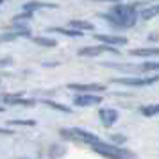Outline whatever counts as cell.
<instances>
[{
  "mask_svg": "<svg viewBox=\"0 0 159 159\" xmlns=\"http://www.w3.org/2000/svg\"><path fill=\"white\" fill-rule=\"evenodd\" d=\"M130 54L136 57H152V56H159V48H134Z\"/></svg>",
  "mask_w": 159,
  "mask_h": 159,
  "instance_id": "7c38bea8",
  "label": "cell"
},
{
  "mask_svg": "<svg viewBox=\"0 0 159 159\" xmlns=\"http://www.w3.org/2000/svg\"><path fill=\"white\" fill-rule=\"evenodd\" d=\"M9 125H36L34 120H9Z\"/></svg>",
  "mask_w": 159,
  "mask_h": 159,
  "instance_id": "d6986e66",
  "label": "cell"
},
{
  "mask_svg": "<svg viewBox=\"0 0 159 159\" xmlns=\"http://www.w3.org/2000/svg\"><path fill=\"white\" fill-rule=\"evenodd\" d=\"M0 113H4V107H0Z\"/></svg>",
  "mask_w": 159,
  "mask_h": 159,
  "instance_id": "603a6c76",
  "label": "cell"
},
{
  "mask_svg": "<svg viewBox=\"0 0 159 159\" xmlns=\"http://www.w3.org/2000/svg\"><path fill=\"white\" fill-rule=\"evenodd\" d=\"M102 52H113L118 54V48H115L113 45H100V47H84L79 50V56H86V57H95V56H100Z\"/></svg>",
  "mask_w": 159,
  "mask_h": 159,
  "instance_id": "5b68a950",
  "label": "cell"
},
{
  "mask_svg": "<svg viewBox=\"0 0 159 159\" xmlns=\"http://www.w3.org/2000/svg\"><path fill=\"white\" fill-rule=\"evenodd\" d=\"M45 106H48L50 109H57V111H61V113H72V109L66 107V106H63V104H57V102H52V100H43Z\"/></svg>",
  "mask_w": 159,
  "mask_h": 159,
  "instance_id": "9a60e30c",
  "label": "cell"
},
{
  "mask_svg": "<svg viewBox=\"0 0 159 159\" xmlns=\"http://www.w3.org/2000/svg\"><path fill=\"white\" fill-rule=\"evenodd\" d=\"M7 65H11V57H2L0 59V68H2V66H7Z\"/></svg>",
  "mask_w": 159,
  "mask_h": 159,
  "instance_id": "ffe728a7",
  "label": "cell"
},
{
  "mask_svg": "<svg viewBox=\"0 0 159 159\" xmlns=\"http://www.w3.org/2000/svg\"><path fill=\"white\" fill-rule=\"evenodd\" d=\"M70 27L73 29H79V30H93V23L84 22V20H70Z\"/></svg>",
  "mask_w": 159,
  "mask_h": 159,
  "instance_id": "4fadbf2b",
  "label": "cell"
},
{
  "mask_svg": "<svg viewBox=\"0 0 159 159\" xmlns=\"http://www.w3.org/2000/svg\"><path fill=\"white\" fill-rule=\"evenodd\" d=\"M113 141H116V143H123V141H125V136H116V134H113Z\"/></svg>",
  "mask_w": 159,
  "mask_h": 159,
  "instance_id": "44dd1931",
  "label": "cell"
},
{
  "mask_svg": "<svg viewBox=\"0 0 159 159\" xmlns=\"http://www.w3.org/2000/svg\"><path fill=\"white\" fill-rule=\"evenodd\" d=\"M0 134H13V130H9V129H0Z\"/></svg>",
  "mask_w": 159,
  "mask_h": 159,
  "instance_id": "7402d4cb",
  "label": "cell"
},
{
  "mask_svg": "<svg viewBox=\"0 0 159 159\" xmlns=\"http://www.w3.org/2000/svg\"><path fill=\"white\" fill-rule=\"evenodd\" d=\"M100 16L104 20H107V23L115 25L118 29H129L136 23L138 13H136V6L118 4V6H113L109 13H104Z\"/></svg>",
  "mask_w": 159,
  "mask_h": 159,
  "instance_id": "6da1fadb",
  "label": "cell"
},
{
  "mask_svg": "<svg viewBox=\"0 0 159 159\" xmlns=\"http://www.w3.org/2000/svg\"><path fill=\"white\" fill-rule=\"evenodd\" d=\"M100 102H102V97L93 93H82L73 98V104L79 106V107H91V106H98Z\"/></svg>",
  "mask_w": 159,
  "mask_h": 159,
  "instance_id": "277c9868",
  "label": "cell"
},
{
  "mask_svg": "<svg viewBox=\"0 0 159 159\" xmlns=\"http://www.w3.org/2000/svg\"><path fill=\"white\" fill-rule=\"evenodd\" d=\"M56 4H43V2H27L23 6V11H29V13H36L39 9H56Z\"/></svg>",
  "mask_w": 159,
  "mask_h": 159,
  "instance_id": "30bf717a",
  "label": "cell"
},
{
  "mask_svg": "<svg viewBox=\"0 0 159 159\" xmlns=\"http://www.w3.org/2000/svg\"><path fill=\"white\" fill-rule=\"evenodd\" d=\"M91 148H93L97 154L106 156V157H134V154H132V152L125 150V148H120V147H116V145L104 143L102 139H98L97 143L91 145Z\"/></svg>",
  "mask_w": 159,
  "mask_h": 159,
  "instance_id": "7a4b0ae2",
  "label": "cell"
},
{
  "mask_svg": "<svg viewBox=\"0 0 159 159\" xmlns=\"http://www.w3.org/2000/svg\"><path fill=\"white\" fill-rule=\"evenodd\" d=\"M141 113L145 116H156L159 115V104H154V106H147V107L141 109Z\"/></svg>",
  "mask_w": 159,
  "mask_h": 159,
  "instance_id": "2e32d148",
  "label": "cell"
},
{
  "mask_svg": "<svg viewBox=\"0 0 159 159\" xmlns=\"http://www.w3.org/2000/svg\"><path fill=\"white\" fill-rule=\"evenodd\" d=\"M32 41L41 47H56V41L54 39H48V38H32Z\"/></svg>",
  "mask_w": 159,
  "mask_h": 159,
  "instance_id": "ac0fdd59",
  "label": "cell"
},
{
  "mask_svg": "<svg viewBox=\"0 0 159 159\" xmlns=\"http://www.w3.org/2000/svg\"><path fill=\"white\" fill-rule=\"evenodd\" d=\"M48 32H59V34H63V36H70V38H79L82 36V30L79 29H66V27H50Z\"/></svg>",
  "mask_w": 159,
  "mask_h": 159,
  "instance_id": "8fae6325",
  "label": "cell"
},
{
  "mask_svg": "<svg viewBox=\"0 0 159 159\" xmlns=\"http://www.w3.org/2000/svg\"><path fill=\"white\" fill-rule=\"evenodd\" d=\"M2 2H6V0H0V4H2Z\"/></svg>",
  "mask_w": 159,
  "mask_h": 159,
  "instance_id": "cb8c5ba5",
  "label": "cell"
},
{
  "mask_svg": "<svg viewBox=\"0 0 159 159\" xmlns=\"http://www.w3.org/2000/svg\"><path fill=\"white\" fill-rule=\"evenodd\" d=\"M138 70L139 72H159V63H145Z\"/></svg>",
  "mask_w": 159,
  "mask_h": 159,
  "instance_id": "e0dca14e",
  "label": "cell"
},
{
  "mask_svg": "<svg viewBox=\"0 0 159 159\" xmlns=\"http://www.w3.org/2000/svg\"><path fill=\"white\" fill-rule=\"evenodd\" d=\"M157 80H159V75H156V77H122V79H113V82L123 84V86L141 88V86H152Z\"/></svg>",
  "mask_w": 159,
  "mask_h": 159,
  "instance_id": "3957f363",
  "label": "cell"
},
{
  "mask_svg": "<svg viewBox=\"0 0 159 159\" xmlns=\"http://www.w3.org/2000/svg\"><path fill=\"white\" fill-rule=\"evenodd\" d=\"M0 100L4 104H11V106H25V107H32L36 100L32 98H22L20 93H15V95H0Z\"/></svg>",
  "mask_w": 159,
  "mask_h": 159,
  "instance_id": "8992f818",
  "label": "cell"
},
{
  "mask_svg": "<svg viewBox=\"0 0 159 159\" xmlns=\"http://www.w3.org/2000/svg\"><path fill=\"white\" fill-rule=\"evenodd\" d=\"M98 116H100L102 123L109 127V125H113V123L118 120V111H116V109H107V107H104V109H100Z\"/></svg>",
  "mask_w": 159,
  "mask_h": 159,
  "instance_id": "9c48e42d",
  "label": "cell"
},
{
  "mask_svg": "<svg viewBox=\"0 0 159 159\" xmlns=\"http://www.w3.org/2000/svg\"><path fill=\"white\" fill-rule=\"evenodd\" d=\"M95 38L102 41V43H107V45H113V47H120V45H125L127 43V38L123 36H109V34H95Z\"/></svg>",
  "mask_w": 159,
  "mask_h": 159,
  "instance_id": "ba28073f",
  "label": "cell"
},
{
  "mask_svg": "<svg viewBox=\"0 0 159 159\" xmlns=\"http://www.w3.org/2000/svg\"><path fill=\"white\" fill-rule=\"evenodd\" d=\"M156 15H159V6H152V7H147L141 11V20H152Z\"/></svg>",
  "mask_w": 159,
  "mask_h": 159,
  "instance_id": "5bb4252c",
  "label": "cell"
},
{
  "mask_svg": "<svg viewBox=\"0 0 159 159\" xmlns=\"http://www.w3.org/2000/svg\"><path fill=\"white\" fill-rule=\"evenodd\" d=\"M68 89L82 91V93H93V91H106L104 84H68Z\"/></svg>",
  "mask_w": 159,
  "mask_h": 159,
  "instance_id": "52a82bcc",
  "label": "cell"
}]
</instances>
